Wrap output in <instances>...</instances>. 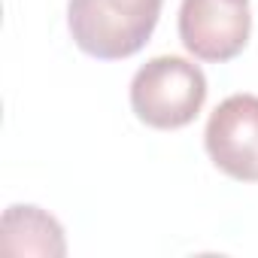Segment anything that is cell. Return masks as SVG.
Returning a JSON list of instances; mask_svg holds the SVG:
<instances>
[{
    "instance_id": "obj_1",
    "label": "cell",
    "mask_w": 258,
    "mask_h": 258,
    "mask_svg": "<svg viewBox=\"0 0 258 258\" xmlns=\"http://www.w3.org/2000/svg\"><path fill=\"white\" fill-rule=\"evenodd\" d=\"M164 0H67L73 43L97 61L137 55L158 28Z\"/></svg>"
},
{
    "instance_id": "obj_2",
    "label": "cell",
    "mask_w": 258,
    "mask_h": 258,
    "mask_svg": "<svg viewBox=\"0 0 258 258\" xmlns=\"http://www.w3.org/2000/svg\"><path fill=\"white\" fill-rule=\"evenodd\" d=\"M204 70L179 55L146 61L131 79V109L155 131H179L191 124L207 103Z\"/></svg>"
},
{
    "instance_id": "obj_3",
    "label": "cell",
    "mask_w": 258,
    "mask_h": 258,
    "mask_svg": "<svg viewBox=\"0 0 258 258\" xmlns=\"http://www.w3.org/2000/svg\"><path fill=\"white\" fill-rule=\"evenodd\" d=\"M252 34L249 0H182L179 4V40L198 61L237 58Z\"/></svg>"
},
{
    "instance_id": "obj_4",
    "label": "cell",
    "mask_w": 258,
    "mask_h": 258,
    "mask_svg": "<svg viewBox=\"0 0 258 258\" xmlns=\"http://www.w3.org/2000/svg\"><path fill=\"white\" fill-rule=\"evenodd\" d=\"M210 161L237 182H258V94H231L207 118Z\"/></svg>"
},
{
    "instance_id": "obj_5",
    "label": "cell",
    "mask_w": 258,
    "mask_h": 258,
    "mask_svg": "<svg viewBox=\"0 0 258 258\" xmlns=\"http://www.w3.org/2000/svg\"><path fill=\"white\" fill-rule=\"evenodd\" d=\"M0 252L4 255H43L61 258L67 255L64 228L55 216L34 204H13L0 222Z\"/></svg>"
}]
</instances>
